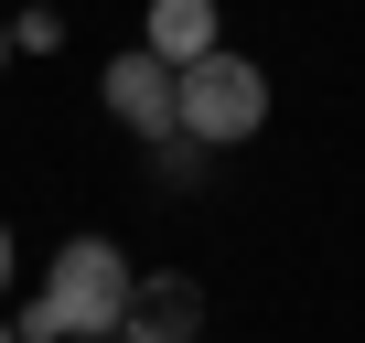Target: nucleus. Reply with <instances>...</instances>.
Here are the masks:
<instances>
[{"label":"nucleus","mask_w":365,"mask_h":343,"mask_svg":"<svg viewBox=\"0 0 365 343\" xmlns=\"http://www.w3.org/2000/svg\"><path fill=\"white\" fill-rule=\"evenodd\" d=\"M0 343H22V332H11V311H0Z\"/></svg>","instance_id":"nucleus-10"},{"label":"nucleus","mask_w":365,"mask_h":343,"mask_svg":"<svg viewBox=\"0 0 365 343\" xmlns=\"http://www.w3.org/2000/svg\"><path fill=\"white\" fill-rule=\"evenodd\" d=\"M129 290H140V268H129V247H118V236H65V247H54V268L22 290L11 332H22V343H118Z\"/></svg>","instance_id":"nucleus-1"},{"label":"nucleus","mask_w":365,"mask_h":343,"mask_svg":"<svg viewBox=\"0 0 365 343\" xmlns=\"http://www.w3.org/2000/svg\"><path fill=\"white\" fill-rule=\"evenodd\" d=\"M97 97H108V118H118L129 139H172V129H182V65H161L150 43L108 54V65H97Z\"/></svg>","instance_id":"nucleus-3"},{"label":"nucleus","mask_w":365,"mask_h":343,"mask_svg":"<svg viewBox=\"0 0 365 343\" xmlns=\"http://www.w3.org/2000/svg\"><path fill=\"white\" fill-rule=\"evenodd\" d=\"M194 332H205V290L182 279V268H140L118 343H194Z\"/></svg>","instance_id":"nucleus-4"},{"label":"nucleus","mask_w":365,"mask_h":343,"mask_svg":"<svg viewBox=\"0 0 365 343\" xmlns=\"http://www.w3.org/2000/svg\"><path fill=\"white\" fill-rule=\"evenodd\" d=\"M205 161H215V150H205L194 129H172V139H150V172H161L172 194H194V183H205Z\"/></svg>","instance_id":"nucleus-6"},{"label":"nucleus","mask_w":365,"mask_h":343,"mask_svg":"<svg viewBox=\"0 0 365 343\" xmlns=\"http://www.w3.org/2000/svg\"><path fill=\"white\" fill-rule=\"evenodd\" d=\"M11 54H22V43H11V22H0V75H11Z\"/></svg>","instance_id":"nucleus-9"},{"label":"nucleus","mask_w":365,"mask_h":343,"mask_svg":"<svg viewBox=\"0 0 365 343\" xmlns=\"http://www.w3.org/2000/svg\"><path fill=\"white\" fill-rule=\"evenodd\" d=\"M140 43L161 65H194V54L226 43V11H215V0H150V11H140Z\"/></svg>","instance_id":"nucleus-5"},{"label":"nucleus","mask_w":365,"mask_h":343,"mask_svg":"<svg viewBox=\"0 0 365 343\" xmlns=\"http://www.w3.org/2000/svg\"><path fill=\"white\" fill-rule=\"evenodd\" d=\"M11 43H22V54H54L65 22H54V11H11Z\"/></svg>","instance_id":"nucleus-7"},{"label":"nucleus","mask_w":365,"mask_h":343,"mask_svg":"<svg viewBox=\"0 0 365 343\" xmlns=\"http://www.w3.org/2000/svg\"><path fill=\"white\" fill-rule=\"evenodd\" d=\"M0 290H11V226H0Z\"/></svg>","instance_id":"nucleus-8"},{"label":"nucleus","mask_w":365,"mask_h":343,"mask_svg":"<svg viewBox=\"0 0 365 343\" xmlns=\"http://www.w3.org/2000/svg\"><path fill=\"white\" fill-rule=\"evenodd\" d=\"M182 129H194L205 150H237V139H258L269 129V65H247V54H194L182 65Z\"/></svg>","instance_id":"nucleus-2"}]
</instances>
